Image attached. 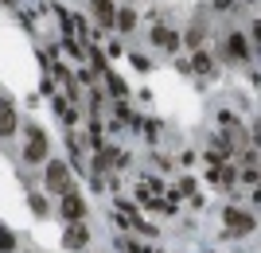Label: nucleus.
<instances>
[{"label": "nucleus", "instance_id": "4", "mask_svg": "<svg viewBox=\"0 0 261 253\" xmlns=\"http://www.w3.org/2000/svg\"><path fill=\"white\" fill-rule=\"evenodd\" d=\"M47 187L66 191V167L63 164H47Z\"/></svg>", "mask_w": 261, "mask_h": 253}, {"label": "nucleus", "instance_id": "1", "mask_svg": "<svg viewBox=\"0 0 261 253\" xmlns=\"http://www.w3.org/2000/svg\"><path fill=\"white\" fill-rule=\"evenodd\" d=\"M16 132V109H12V101L0 98V136H12Z\"/></svg>", "mask_w": 261, "mask_h": 253}, {"label": "nucleus", "instance_id": "2", "mask_svg": "<svg viewBox=\"0 0 261 253\" xmlns=\"http://www.w3.org/2000/svg\"><path fill=\"white\" fill-rule=\"evenodd\" d=\"M226 222H230V230H234V234H250L253 230V218H250V214H242V210H230Z\"/></svg>", "mask_w": 261, "mask_h": 253}, {"label": "nucleus", "instance_id": "7", "mask_svg": "<svg viewBox=\"0 0 261 253\" xmlns=\"http://www.w3.org/2000/svg\"><path fill=\"white\" fill-rule=\"evenodd\" d=\"M86 242V230H82V226H74V230L66 234V245H82Z\"/></svg>", "mask_w": 261, "mask_h": 253}, {"label": "nucleus", "instance_id": "10", "mask_svg": "<svg viewBox=\"0 0 261 253\" xmlns=\"http://www.w3.org/2000/svg\"><path fill=\"white\" fill-rule=\"evenodd\" d=\"M12 245H16V238L8 230H0V249H12Z\"/></svg>", "mask_w": 261, "mask_h": 253}, {"label": "nucleus", "instance_id": "12", "mask_svg": "<svg viewBox=\"0 0 261 253\" xmlns=\"http://www.w3.org/2000/svg\"><path fill=\"white\" fill-rule=\"evenodd\" d=\"M253 35H257V39H261V20H257V23H253Z\"/></svg>", "mask_w": 261, "mask_h": 253}, {"label": "nucleus", "instance_id": "6", "mask_svg": "<svg viewBox=\"0 0 261 253\" xmlns=\"http://www.w3.org/2000/svg\"><path fill=\"white\" fill-rule=\"evenodd\" d=\"M94 8H98L101 23H113V4H109V0H94Z\"/></svg>", "mask_w": 261, "mask_h": 253}, {"label": "nucleus", "instance_id": "8", "mask_svg": "<svg viewBox=\"0 0 261 253\" xmlns=\"http://www.w3.org/2000/svg\"><path fill=\"white\" fill-rule=\"evenodd\" d=\"M230 55H246V43H242V35H230Z\"/></svg>", "mask_w": 261, "mask_h": 253}, {"label": "nucleus", "instance_id": "9", "mask_svg": "<svg viewBox=\"0 0 261 253\" xmlns=\"http://www.w3.org/2000/svg\"><path fill=\"white\" fill-rule=\"evenodd\" d=\"M156 43H160V47H175V35L160 27V32H156Z\"/></svg>", "mask_w": 261, "mask_h": 253}, {"label": "nucleus", "instance_id": "5", "mask_svg": "<svg viewBox=\"0 0 261 253\" xmlns=\"http://www.w3.org/2000/svg\"><path fill=\"white\" fill-rule=\"evenodd\" d=\"M82 210H86V207H82V199H78V195L63 199V214H66V218H82Z\"/></svg>", "mask_w": 261, "mask_h": 253}, {"label": "nucleus", "instance_id": "3", "mask_svg": "<svg viewBox=\"0 0 261 253\" xmlns=\"http://www.w3.org/2000/svg\"><path fill=\"white\" fill-rule=\"evenodd\" d=\"M47 156V140H43V132L32 129V140H28V160H43Z\"/></svg>", "mask_w": 261, "mask_h": 253}, {"label": "nucleus", "instance_id": "11", "mask_svg": "<svg viewBox=\"0 0 261 253\" xmlns=\"http://www.w3.org/2000/svg\"><path fill=\"white\" fill-rule=\"evenodd\" d=\"M133 20H137L133 12H121V16H117V23H121V27H133Z\"/></svg>", "mask_w": 261, "mask_h": 253}]
</instances>
